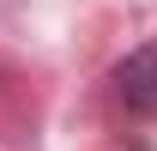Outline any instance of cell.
I'll return each instance as SVG.
<instances>
[{"instance_id": "6da1fadb", "label": "cell", "mask_w": 157, "mask_h": 151, "mask_svg": "<svg viewBox=\"0 0 157 151\" xmlns=\"http://www.w3.org/2000/svg\"><path fill=\"white\" fill-rule=\"evenodd\" d=\"M115 97L133 115H157V42H139L115 67Z\"/></svg>"}]
</instances>
